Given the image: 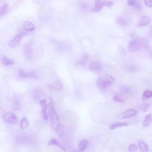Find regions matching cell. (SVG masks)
<instances>
[{"label": "cell", "instance_id": "cell-1", "mask_svg": "<svg viewBox=\"0 0 152 152\" xmlns=\"http://www.w3.org/2000/svg\"><path fill=\"white\" fill-rule=\"evenodd\" d=\"M48 108L52 128L54 129L58 135L60 136L63 135L64 134V128L63 125L60 124L58 115L55 110L54 102H50L48 105Z\"/></svg>", "mask_w": 152, "mask_h": 152}, {"label": "cell", "instance_id": "cell-2", "mask_svg": "<svg viewBox=\"0 0 152 152\" xmlns=\"http://www.w3.org/2000/svg\"><path fill=\"white\" fill-rule=\"evenodd\" d=\"M115 78L109 74H105L100 77L96 82L98 88L102 91H105L114 84Z\"/></svg>", "mask_w": 152, "mask_h": 152}, {"label": "cell", "instance_id": "cell-3", "mask_svg": "<svg viewBox=\"0 0 152 152\" xmlns=\"http://www.w3.org/2000/svg\"><path fill=\"white\" fill-rule=\"evenodd\" d=\"M2 118L5 122L8 123V124L11 125L17 124L19 122V119L17 117V116L11 112L4 114Z\"/></svg>", "mask_w": 152, "mask_h": 152}, {"label": "cell", "instance_id": "cell-4", "mask_svg": "<svg viewBox=\"0 0 152 152\" xmlns=\"http://www.w3.org/2000/svg\"><path fill=\"white\" fill-rule=\"evenodd\" d=\"M40 105L41 106V115L43 120L46 121L49 118L48 108L46 103V100L43 99L40 101Z\"/></svg>", "mask_w": 152, "mask_h": 152}, {"label": "cell", "instance_id": "cell-5", "mask_svg": "<svg viewBox=\"0 0 152 152\" xmlns=\"http://www.w3.org/2000/svg\"><path fill=\"white\" fill-rule=\"evenodd\" d=\"M136 114H137L136 111H135L133 109H129L118 114L117 116V118L119 119H127L128 118L134 117Z\"/></svg>", "mask_w": 152, "mask_h": 152}, {"label": "cell", "instance_id": "cell-6", "mask_svg": "<svg viewBox=\"0 0 152 152\" xmlns=\"http://www.w3.org/2000/svg\"><path fill=\"white\" fill-rule=\"evenodd\" d=\"M21 40V35L19 34L16 35L15 37H14L13 39H12L8 43V46L10 48H14L17 46L19 43H20Z\"/></svg>", "mask_w": 152, "mask_h": 152}, {"label": "cell", "instance_id": "cell-7", "mask_svg": "<svg viewBox=\"0 0 152 152\" xmlns=\"http://www.w3.org/2000/svg\"><path fill=\"white\" fill-rule=\"evenodd\" d=\"M104 6H105V1H103V0H96L95 5H94V7L92 10V11L99 12L102 10Z\"/></svg>", "mask_w": 152, "mask_h": 152}, {"label": "cell", "instance_id": "cell-8", "mask_svg": "<svg viewBox=\"0 0 152 152\" xmlns=\"http://www.w3.org/2000/svg\"><path fill=\"white\" fill-rule=\"evenodd\" d=\"M128 48L129 51L131 52H134L140 49V45L137 42L133 40L131 42H130V43L128 44Z\"/></svg>", "mask_w": 152, "mask_h": 152}, {"label": "cell", "instance_id": "cell-9", "mask_svg": "<svg viewBox=\"0 0 152 152\" xmlns=\"http://www.w3.org/2000/svg\"><path fill=\"white\" fill-rule=\"evenodd\" d=\"M19 76L21 78H33L36 77V73L35 71H31V72H26L23 70H19Z\"/></svg>", "mask_w": 152, "mask_h": 152}, {"label": "cell", "instance_id": "cell-10", "mask_svg": "<svg viewBox=\"0 0 152 152\" xmlns=\"http://www.w3.org/2000/svg\"><path fill=\"white\" fill-rule=\"evenodd\" d=\"M89 68L91 71L94 72H99L102 70V65L98 61L92 62L89 66Z\"/></svg>", "mask_w": 152, "mask_h": 152}, {"label": "cell", "instance_id": "cell-11", "mask_svg": "<svg viewBox=\"0 0 152 152\" xmlns=\"http://www.w3.org/2000/svg\"><path fill=\"white\" fill-rule=\"evenodd\" d=\"M24 54L25 58L27 60H30L32 59L33 56V51L30 45H28L26 46L24 50Z\"/></svg>", "mask_w": 152, "mask_h": 152}, {"label": "cell", "instance_id": "cell-12", "mask_svg": "<svg viewBox=\"0 0 152 152\" xmlns=\"http://www.w3.org/2000/svg\"><path fill=\"white\" fill-rule=\"evenodd\" d=\"M49 86L50 89L55 90L56 91H61L62 90V84L58 80L55 81L53 83L49 84Z\"/></svg>", "mask_w": 152, "mask_h": 152}, {"label": "cell", "instance_id": "cell-13", "mask_svg": "<svg viewBox=\"0 0 152 152\" xmlns=\"http://www.w3.org/2000/svg\"><path fill=\"white\" fill-rule=\"evenodd\" d=\"M151 21V19L149 16H144L141 18L139 22L138 23L139 27H143L144 26L147 25Z\"/></svg>", "mask_w": 152, "mask_h": 152}, {"label": "cell", "instance_id": "cell-14", "mask_svg": "<svg viewBox=\"0 0 152 152\" xmlns=\"http://www.w3.org/2000/svg\"><path fill=\"white\" fill-rule=\"evenodd\" d=\"M137 143H138L139 147L140 149V152H148L149 146L145 143V142L141 140H138Z\"/></svg>", "mask_w": 152, "mask_h": 152}, {"label": "cell", "instance_id": "cell-15", "mask_svg": "<svg viewBox=\"0 0 152 152\" xmlns=\"http://www.w3.org/2000/svg\"><path fill=\"white\" fill-rule=\"evenodd\" d=\"M23 27L27 31H33L35 29V25L29 21H25L23 23Z\"/></svg>", "mask_w": 152, "mask_h": 152}, {"label": "cell", "instance_id": "cell-16", "mask_svg": "<svg viewBox=\"0 0 152 152\" xmlns=\"http://www.w3.org/2000/svg\"><path fill=\"white\" fill-rule=\"evenodd\" d=\"M48 145H49V146H52V145L56 146H58V147H60V149H61L63 150L64 151H66V149H65L64 147L62 146L61 145V144H60V143H59L58 140H56V139H54V138L52 139L51 140H50L49 141V143H48Z\"/></svg>", "mask_w": 152, "mask_h": 152}, {"label": "cell", "instance_id": "cell-17", "mask_svg": "<svg viewBox=\"0 0 152 152\" xmlns=\"http://www.w3.org/2000/svg\"><path fill=\"white\" fill-rule=\"evenodd\" d=\"M128 124L127 122H115L110 125V129L111 130H114L116 128H119V127H127Z\"/></svg>", "mask_w": 152, "mask_h": 152}, {"label": "cell", "instance_id": "cell-18", "mask_svg": "<svg viewBox=\"0 0 152 152\" xmlns=\"http://www.w3.org/2000/svg\"><path fill=\"white\" fill-rule=\"evenodd\" d=\"M89 59V55L88 53H85L83 55L82 58L77 63V65H84Z\"/></svg>", "mask_w": 152, "mask_h": 152}, {"label": "cell", "instance_id": "cell-19", "mask_svg": "<svg viewBox=\"0 0 152 152\" xmlns=\"http://www.w3.org/2000/svg\"><path fill=\"white\" fill-rule=\"evenodd\" d=\"M88 144H89V143H88V140H86V139L82 140L80 141L79 142L78 149H80V150L83 151V150H86L87 149V147H88Z\"/></svg>", "mask_w": 152, "mask_h": 152}, {"label": "cell", "instance_id": "cell-20", "mask_svg": "<svg viewBox=\"0 0 152 152\" xmlns=\"http://www.w3.org/2000/svg\"><path fill=\"white\" fill-rule=\"evenodd\" d=\"M29 122L28 119L26 117H24L20 121V128L22 129H26V128H27L29 126Z\"/></svg>", "mask_w": 152, "mask_h": 152}, {"label": "cell", "instance_id": "cell-21", "mask_svg": "<svg viewBox=\"0 0 152 152\" xmlns=\"http://www.w3.org/2000/svg\"><path fill=\"white\" fill-rule=\"evenodd\" d=\"M1 61L4 66H11V65H13L14 64V63H15V62H14L13 60L9 59V58H7L5 56H3Z\"/></svg>", "mask_w": 152, "mask_h": 152}, {"label": "cell", "instance_id": "cell-22", "mask_svg": "<svg viewBox=\"0 0 152 152\" xmlns=\"http://www.w3.org/2000/svg\"><path fill=\"white\" fill-rule=\"evenodd\" d=\"M151 114H149L147 115L146 117L144 118V120L143 121V127L146 128L149 127L151 123Z\"/></svg>", "mask_w": 152, "mask_h": 152}, {"label": "cell", "instance_id": "cell-23", "mask_svg": "<svg viewBox=\"0 0 152 152\" xmlns=\"http://www.w3.org/2000/svg\"><path fill=\"white\" fill-rule=\"evenodd\" d=\"M9 10V5L8 4H5L1 9H0V17L4 16L5 14Z\"/></svg>", "mask_w": 152, "mask_h": 152}, {"label": "cell", "instance_id": "cell-24", "mask_svg": "<svg viewBox=\"0 0 152 152\" xmlns=\"http://www.w3.org/2000/svg\"><path fill=\"white\" fill-rule=\"evenodd\" d=\"M121 91L125 94H127L131 92V88L128 86H123L121 88Z\"/></svg>", "mask_w": 152, "mask_h": 152}, {"label": "cell", "instance_id": "cell-25", "mask_svg": "<svg viewBox=\"0 0 152 152\" xmlns=\"http://www.w3.org/2000/svg\"><path fill=\"white\" fill-rule=\"evenodd\" d=\"M117 22L121 26H127L128 25V20L124 17H119L117 19Z\"/></svg>", "mask_w": 152, "mask_h": 152}, {"label": "cell", "instance_id": "cell-26", "mask_svg": "<svg viewBox=\"0 0 152 152\" xmlns=\"http://www.w3.org/2000/svg\"><path fill=\"white\" fill-rule=\"evenodd\" d=\"M151 96H152V92L150 90H147L143 93V99L144 100L150 98Z\"/></svg>", "mask_w": 152, "mask_h": 152}, {"label": "cell", "instance_id": "cell-27", "mask_svg": "<svg viewBox=\"0 0 152 152\" xmlns=\"http://www.w3.org/2000/svg\"><path fill=\"white\" fill-rule=\"evenodd\" d=\"M114 100L115 102H119V103H123L124 102V99L120 95H115L114 96Z\"/></svg>", "mask_w": 152, "mask_h": 152}, {"label": "cell", "instance_id": "cell-28", "mask_svg": "<svg viewBox=\"0 0 152 152\" xmlns=\"http://www.w3.org/2000/svg\"><path fill=\"white\" fill-rule=\"evenodd\" d=\"M137 150H138V146H137L135 144H130L128 149V150L129 152H136Z\"/></svg>", "mask_w": 152, "mask_h": 152}, {"label": "cell", "instance_id": "cell-29", "mask_svg": "<svg viewBox=\"0 0 152 152\" xmlns=\"http://www.w3.org/2000/svg\"><path fill=\"white\" fill-rule=\"evenodd\" d=\"M149 108V105L147 104H143L140 106V109L143 112H146Z\"/></svg>", "mask_w": 152, "mask_h": 152}, {"label": "cell", "instance_id": "cell-30", "mask_svg": "<svg viewBox=\"0 0 152 152\" xmlns=\"http://www.w3.org/2000/svg\"><path fill=\"white\" fill-rule=\"evenodd\" d=\"M127 4L129 6L134 7V6H135L136 5V1H135V0H128Z\"/></svg>", "mask_w": 152, "mask_h": 152}, {"label": "cell", "instance_id": "cell-31", "mask_svg": "<svg viewBox=\"0 0 152 152\" xmlns=\"http://www.w3.org/2000/svg\"><path fill=\"white\" fill-rule=\"evenodd\" d=\"M144 3H145L147 7H149V8H151L152 7V3H151V0H144Z\"/></svg>", "mask_w": 152, "mask_h": 152}, {"label": "cell", "instance_id": "cell-32", "mask_svg": "<svg viewBox=\"0 0 152 152\" xmlns=\"http://www.w3.org/2000/svg\"><path fill=\"white\" fill-rule=\"evenodd\" d=\"M113 5H114V3L113 1H105V6L111 7Z\"/></svg>", "mask_w": 152, "mask_h": 152}, {"label": "cell", "instance_id": "cell-33", "mask_svg": "<svg viewBox=\"0 0 152 152\" xmlns=\"http://www.w3.org/2000/svg\"><path fill=\"white\" fill-rule=\"evenodd\" d=\"M4 114H3V111L1 109V108H0V117H3V116L4 115Z\"/></svg>", "mask_w": 152, "mask_h": 152}, {"label": "cell", "instance_id": "cell-34", "mask_svg": "<svg viewBox=\"0 0 152 152\" xmlns=\"http://www.w3.org/2000/svg\"><path fill=\"white\" fill-rule=\"evenodd\" d=\"M76 152H80V151H76Z\"/></svg>", "mask_w": 152, "mask_h": 152}]
</instances>
